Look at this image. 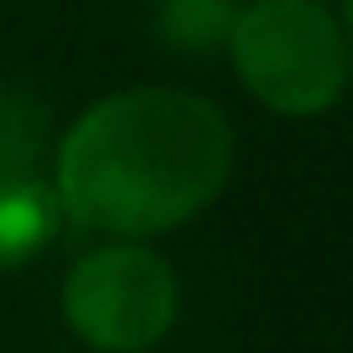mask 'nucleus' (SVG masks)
<instances>
[{
	"label": "nucleus",
	"mask_w": 353,
	"mask_h": 353,
	"mask_svg": "<svg viewBox=\"0 0 353 353\" xmlns=\"http://www.w3.org/2000/svg\"><path fill=\"white\" fill-rule=\"evenodd\" d=\"M239 135L219 99L176 83L110 88L57 130L52 176L73 229L166 239L229 192Z\"/></svg>",
	"instance_id": "f257e3e1"
},
{
	"label": "nucleus",
	"mask_w": 353,
	"mask_h": 353,
	"mask_svg": "<svg viewBox=\"0 0 353 353\" xmlns=\"http://www.w3.org/2000/svg\"><path fill=\"white\" fill-rule=\"evenodd\" d=\"M223 57L276 120H322L353 88V47L327 0H239Z\"/></svg>",
	"instance_id": "f03ea898"
},
{
	"label": "nucleus",
	"mask_w": 353,
	"mask_h": 353,
	"mask_svg": "<svg viewBox=\"0 0 353 353\" xmlns=\"http://www.w3.org/2000/svg\"><path fill=\"white\" fill-rule=\"evenodd\" d=\"M57 312L88 353H151L182 322V276L156 239H99L63 270Z\"/></svg>",
	"instance_id": "7ed1b4c3"
},
{
	"label": "nucleus",
	"mask_w": 353,
	"mask_h": 353,
	"mask_svg": "<svg viewBox=\"0 0 353 353\" xmlns=\"http://www.w3.org/2000/svg\"><path fill=\"white\" fill-rule=\"evenodd\" d=\"M68 229L63 198L47 172H0V276L42 260Z\"/></svg>",
	"instance_id": "20e7f679"
},
{
	"label": "nucleus",
	"mask_w": 353,
	"mask_h": 353,
	"mask_svg": "<svg viewBox=\"0 0 353 353\" xmlns=\"http://www.w3.org/2000/svg\"><path fill=\"white\" fill-rule=\"evenodd\" d=\"M57 145L52 104L26 78H0V172H47Z\"/></svg>",
	"instance_id": "39448f33"
},
{
	"label": "nucleus",
	"mask_w": 353,
	"mask_h": 353,
	"mask_svg": "<svg viewBox=\"0 0 353 353\" xmlns=\"http://www.w3.org/2000/svg\"><path fill=\"white\" fill-rule=\"evenodd\" d=\"M239 0H156V42L182 57H213L229 47V26Z\"/></svg>",
	"instance_id": "423d86ee"
},
{
	"label": "nucleus",
	"mask_w": 353,
	"mask_h": 353,
	"mask_svg": "<svg viewBox=\"0 0 353 353\" xmlns=\"http://www.w3.org/2000/svg\"><path fill=\"white\" fill-rule=\"evenodd\" d=\"M338 21H343V32H348V47H353V0H338Z\"/></svg>",
	"instance_id": "0eeeda50"
}]
</instances>
